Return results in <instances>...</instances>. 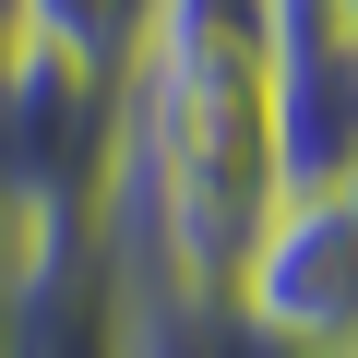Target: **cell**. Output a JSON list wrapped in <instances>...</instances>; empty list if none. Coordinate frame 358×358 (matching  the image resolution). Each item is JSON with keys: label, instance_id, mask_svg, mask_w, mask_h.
I'll list each match as a JSON object with an SVG mask.
<instances>
[{"label": "cell", "instance_id": "1", "mask_svg": "<svg viewBox=\"0 0 358 358\" xmlns=\"http://www.w3.org/2000/svg\"><path fill=\"white\" fill-rule=\"evenodd\" d=\"M287 203L263 0H155L120 72V155L96 239L131 299H227L263 215Z\"/></svg>", "mask_w": 358, "mask_h": 358}, {"label": "cell", "instance_id": "3", "mask_svg": "<svg viewBox=\"0 0 358 358\" xmlns=\"http://www.w3.org/2000/svg\"><path fill=\"white\" fill-rule=\"evenodd\" d=\"M143 24H155V0H24V36L72 48V60H96V72H131Z\"/></svg>", "mask_w": 358, "mask_h": 358}, {"label": "cell", "instance_id": "4", "mask_svg": "<svg viewBox=\"0 0 358 358\" xmlns=\"http://www.w3.org/2000/svg\"><path fill=\"white\" fill-rule=\"evenodd\" d=\"M275 48H358V0H263Z\"/></svg>", "mask_w": 358, "mask_h": 358}, {"label": "cell", "instance_id": "2", "mask_svg": "<svg viewBox=\"0 0 358 358\" xmlns=\"http://www.w3.org/2000/svg\"><path fill=\"white\" fill-rule=\"evenodd\" d=\"M227 310L275 346V358H358V239L322 192H287L251 239V263L227 275Z\"/></svg>", "mask_w": 358, "mask_h": 358}, {"label": "cell", "instance_id": "5", "mask_svg": "<svg viewBox=\"0 0 358 358\" xmlns=\"http://www.w3.org/2000/svg\"><path fill=\"white\" fill-rule=\"evenodd\" d=\"M322 203H334V215H346V239H358V155H346V167L322 179Z\"/></svg>", "mask_w": 358, "mask_h": 358}]
</instances>
